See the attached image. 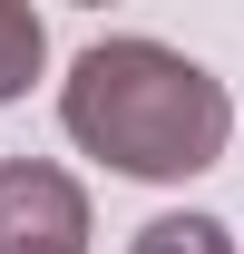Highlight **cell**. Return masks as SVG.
<instances>
[{
	"label": "cell",
	"instance_id": "cell-1",
	"mask_svg": "<svg viewBox=\"0 0 244 254\" xmlns=\"http://www.w3.org/2000/svg\"><path fill=\"white\" fill-rule=\"evenodd\" d=\"M68 137L108 157L118 176H147V186H176V176H205L235 137V98L215 68H195L166 39H98L78 49L59 88Z\"/></svg>",
	"mask_w": 244,
	"mask_h": 254
},
{
	"label": "cell",
	"instance_id": "cell-2",
	"mask_svg": "<svg viewBox=\"0 0 244 254\" xmlns=\"http://www.w3.org/2000/svg\"><path fill=\"white\" fill-rule=\"evenodd\" d=\"M0 254H88V195L39 157L0 166Z\"/></svg>",
	"mask_w": 244,
	"mask_h": 254
},
{
	"label": "cell",
	"instance_id": "cell-3",
	"mask_svg": "<svg viewBox=\"0 0 244 254\" xmlns=\"http://www.w3.org/2000/svg\"><path fill=\"white\" fill-rule=\"evenodd\" d=\"M39 59H49V30H39V10H20V0H0V98H20L39 78Z\"/></svg>",
	"mask_w": 244,
	"mask_h": 254
},
{
	"label": "cell",
	"instance_id": "cell-4",
	"mask_svg": "<svg viewBox=\"0 0 244 254\" xmlns=\"http://www.w3.org/2000/svg\"><path fill=\"white\" fill-rule=\"evenodd\" d=\"M127 254H235V245H225L215 215H156V225H137Z\"/></svg>",
	"mask_w": 244,
	"mask_h": 254
}]
</instances>
